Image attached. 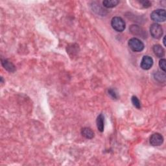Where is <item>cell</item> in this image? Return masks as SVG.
I'll list each match as a JSON object with an SVG mask.
<instances>
[{"mask_svg": "<svg viewBox=\"0 0 166 166\" xmlns=\"http://www.w3.org/2000/svg\"><path fill=\"white\" fill-rule=\"evenodd\" d=\"M129 46L134 52H141L144 50V44L140 39L133 38L129 40Z\"/></svg>", "mask_w": 166, "mask_h": 166, "instance_id": "6da1fadb", "label": "cell"}, {"mask_svg": "<svg viewBox=\"0 0 166 166\" xmlns=\"http://www.w3.org/2000/svg\"><path fill=\"white\" fill-rule=\"evenodd\" d=\"M111 25L112 28L117 32H123L126 27V24L123 18L119 16L114 17L111 21Z\"/></svg>", "mask_w": 166, "mask_h": 166, "instance_id": "7a4b0ae2", "label": "cell"}, {"mask_svg": "<svg viewBox=\"0 0 166 166\" xmlns=\"http://www.w3.org/2000/svg\"><path fill=\"white\" fill-rule=\"evenodd\" d=\"M151 18L155 22H164L166 20V12L164 9H157L152 12Z\"/></svg>", "mask_w": 166, "mask_h": 166, "instance_id": "3957f363", "label": "cell"}, {"mask_svg": "<svg viewBox=\"0 0 166 166\" xmlns=\"http://www.w3.org/2000/svg\"><path fill=\"white\" fill-rule=\"evenodd\" d=\"M150 33L151 35L153 38L159 39L162 37L164 31L160 25L155 23L151 25L150 27Z\"/></svg>", "mask_w": 166, "mask_h": 166, "instance_id": "277c9868", "label": "cell"}, {"mask_svg": "<svg viewBox=\"0 0 166 166\" xmlns=\"http://www.w3.org/2000/svg\"><path fill=\"white\" fill-rule=\"evenodd\" d=\"M153 65V59L150 56L145 55L144 56L141 61L140 66L144 70H148L151 69Z\"/></svg>", "mask_w": 166, "mask_h": 166, "instance_id": "5b68a950", "label": "cell"}, {"mask_svg": "<svg viewBox=\"0 0 166 166\" xmlns=\"http://www.w3.org/2000/svg\"><path fill=\"white\" fill-rule=\"evenodd\" d=\"M164 142V138L162 134L155 133L150 138V143L153 146H160Z\"/></svg>", "mask_w": 166, "mask_h": 166, "instance_id": "8992f818", "label": "cell"}, {"mask_svg": "<svg viewBox=\"0 0 166 166\" xmlns=\"http://www.w3.org/2000/svg\"><path fill=\"white\" fill-rule=\"evenodd\" d=\"M130 31L135 36L141 37L142 38H145V36H147L146 32H145L142 27L137 25H133L130 27Z\"/></svg>", "mask_w": 166, "mask_h": 166, "instance_id": "52a82bcc", "label": "cell"}, {"mask_svg": "<svg viewBox=\"0 0 166 166\" xmlns=\"http://www.w3.org/2000/svg\"><path fill=\"white\" fill-rule=\"evenodd\" d=\"M96 124L98 130L99 132L103 133L104 131V128H105V117L102 114H99L97 117Z\"/></svg>", "mask_w": 166, "mask_h": 166, "instance_id": "ba28073f", "label": "cell"}, {"mask_svg": "<svg viewBox=\"0 0 166 166\" xmlns=\"http://www.w3.org/2000/svg\"><path fill=\"white\" fill-rule=\"evenodd\" d=\"M153 50L156 56L159 58H162L165 55V50L160 45L156 44L153 46Z\"/></svg>", "mask_w": 166, "mask_h": 166, "instance_id": "9c48e42d", "label": "cell"}, {"mask_svg": "<svg viewBox=\"0 0 166 166\" xmlns=\"http://www.w3.org/2000/svg\"><path fill=\"white\" fill-rule=\"evenodd\" d=\"M2 66L5 68V69H6L7 70L10 72H14L16 70L15 66H14L12 62H9L8 60L2 59Z\"/></svg>", "mask_w": 166, "mask_h": 166, "instance_id": "30bf717a", "label": "cell"}, {"mask_svg": "<svg viewBox=\"0 0 166 166\" xmlns=\"http://www.w3.org/2000/svg\"><path fill=\"white\" fill-rule=\"evenodd\" d=\"M81 134L86 139H92L94 137V133L91 129L88 127H85L81 130Z\"/></svg>", "mask_w": 166, "mask_h": 166, "instance_id": "8fae6325", "label": "cell"}, {"mask_svg": "<svg viewBox=\"0 0 166 166\" xmlns=\"http://www.w3.org/2000/svg\"><path fill=\"white\" fill-rule=\"evenodd\" d=\"M120 3L119 1L117 0H105L103 2V6L106 8L110 9V8H114L116 6L118 5Z\"/></svg>", "mask_w": 166, "mask_h": 166, "instance_id": "7c38bea8", "label": "cell"}, {"mask_svg": "<svg viewBox=\"0 0 166 166\" xmlns=\"http://www.w3.org/2000/svg\"><path fill=\"white\" fill-rule=\"evenodd\" d=\"M155 79H156L157 81H158L159 82H165V72H164L163 73H161L160 72H157L155 74Z\"/></svg>", "mask_w": 166, "mask_h": 166, "instance_id": "4fadbf2b", "label": "cell"}, {"mask_svg": "<svg viewBox=\"0 0 166 166\" xmlns=\"http://www.w3.org/2000/svg\"><path fill=\"white\" fill-rule=\"evenodd\" d=\"M131 101H132V103L133 104V105L138 109L141 108V103L136 96L134 95L132 97V99H131Z\"/></svg>", "mask_w": 166, "mask_h": 166, "instance_id": "5bb4252c", "label": "cell"}, {"mask_svg": "<svg viewBox=\"0 0 166 166\" xmlns=\"http://www.w3.org/2000/svg\"><path fill=\"white\" fill-rule=\"evenodd\" d=\"M138 3H139L144 8H148L151 7V2L149 1H145V0H144V1L138 2Z\"/></svg>", "mask_w": 166, "mask_h": 166, "instance_id": "9a60e30c", "label": "cell"}, {"mask_svg": "<svg viewBox=\"0 0 166 166\" xmlns=\"http://www.w3.org/2000/svg\"><path fill=\"white\" fill-rule=\"evenodd\" d=\"M165 62L166 60L165 59H161L160 62H159V66L164 72H165Z\"/></svg>", "mask_w": 166, "mask_h": 166, "instance_id": "2e32d148", "label": "cell"}, {"mask_svg": "<svg viewBox=\"0 0 166 166\" xmlns=\"http://www.w3.org/2000/svg\"><path fill=\"white\" fill-rule=\"evenodd\" d=\"M108 94L110 95H111L112 96V98H114V99H117V94L115 92V91L113 89H110L108 90Z\"/></svg>", "mask_w": 166, "mask_h": 166, "instance_id": "e0dca14e", "label": "cell"}, {"mask_svg": "<svg viewBox=\"0 0 166 166\" xmlns=\"http://www.w3.org/2000/svg\"><path fill=\"white\" fill-rule=\"evenodd\" d=\"M163 43H164V45L165 46H166V44H165V37H164V40H163Z\"/></svg>", "mask_w": 166, "mask_h": 166, "instance_id": "ac0fdd59", "label": "cell"}]
</instances>
